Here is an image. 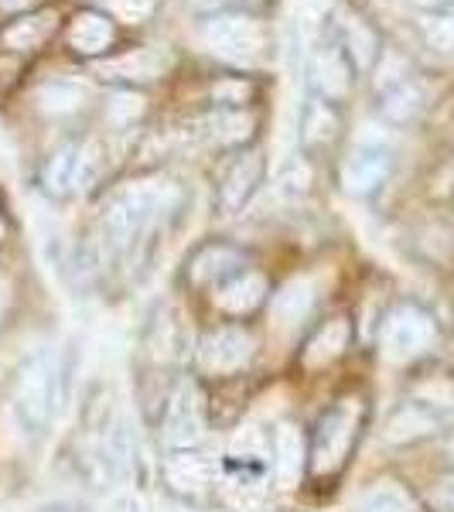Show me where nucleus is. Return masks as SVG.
<instances>
[{"label":"nucleus","mask_w":454,"mask_h":512,"mask_svg":"<svg viewBox=\"0 0 454 512\" xmlns=\"http://www.w3.org/2000/svg\"><path fill=\"white\" fill-rule=\"evenodd\" d=\"M14 414L31 434H45L62 403V369L48 352L24 359L14 376Z\"/></svg>","instance_id":"obj_3"},{"label":"nucleus","mask_w":454,"mask_h":512,"mask_svg":"<svg viewBox=\"0 0 454 512\" xmlns=\"http://www.w3.org/2000/svg\"><path fill=\"white\" fill-rule=\"evenodd\" d=\"M202 38L209 41L212 52L236 62L260 59L263 48H267V31L250 14H216V18L202 24Z\"/></svg>","instance_id":"obj_6"},{"label":"nucleus","mask_w":454,"mask_h":512,"mask_svg":"<svg viewBox=\"0 0 454 512\" xmlns=\"http://www.w3.org/2000/svg\"><path fill=\"white\" fill-rule=\"evenodd\" d=\"M76 158H79V147L76 144H62L59 151L52 154V158L45 161V168H41V188H45L48 195H65L72 192V175H76Z\"/></svg>","instance_id":"obj_23"},{"label":"nucleus","mask_w":454,"mask_h":512,"mask_svg":"<svg viewBox=\"0 0 454 512\" xmlns=\"http://www.w3.org/2000/svg\"><path fill=\"white\" fill-rule=\"evenodd\" d=\"M437 338V321L431 311L420 308V304L407 301L396 304L390 315L379 325V349L390 362H410L417 355H424Z\"/></svg>","instance_id":"obj_4"},{"label":"nucleus","mask_w":454,"mask_h":512,"mask_svg":"<svg viewBox=\"0 0 454 512\" xmlns=\"http://www.w3.org/2000/svg\"><path fill=\"white\" fill-rule=\"evenodd\" d=\"M308 468V448H304L301 427L294 424H277L270 434V475L280 489H294L297 478Z\"/></svg>","instance_id":"obj_13"},{"label":"nucleus","mask_w":454,"mask_h":512,"mask_svg":"<svg viewBox=\"0 0 454 512\" xmlns=\"http://www.w3.org/2000/svg\"><path fill=\"white\" fill-rule=\"evenodd\" d=\"M89 89L79 86V82H69V79H55V82H45L38 89V106L52 117H62V113H76L82 103H86Z\"/></svg>","instance_id":"obj_22"},{"label":"nucleus","mask_w":454,"mask_h":512,"mask_svg":"<svg viewBox=\"0 0 454 512\" xmlns=\"http://www.w3.org/2000/svg\"><path fill=\"white\" fill-rule=\"evenodd\" d=\"M55 28V14H35V18H21L18 24L4 31V41L18 52H28V48H38L41 41L52 35Z\"/></svg>","instance_id":"obj_26"},{"label":"nucleus","mask_w":454,"mask_h":512,"mask_svg":"<svg viewBox=\"0 0 454 512\" xmlns=\"http://www.w3.org/2000/svg\"><path fill=\"white\" fill-rule=\"evenodd\" d=\"M4 7H28V4H35V0H0Z\"/></svg>","instance_id":"obj_37"},{"label":"nucleus","mask_w":454,"mask_h":512,"mask_svg":"<svg viewBox=\"0 0 454 512\" xmlns=\"http://www.w3.org/2000/svg\"><path fill=\"white\" fill-rule=\"evenodd\" d=\"M342 52L349 55V62H356L359 69H369L379 55V38L359 14H345L342 18Z\"/></svg>","instance_id":"obj_20"},{"label":"nucleus","mask_w":454,"mask_h":512,"mask_svg":"<svg viewBox=\"0 0 454 512\" xmlns=\"http://www.w3.org/2000/svg\"><path fill=\"white\" fill-rule=\"evenodd\" d=\"M250 96H253L250 82H219V86H212V99L222 103L219 110H239Z\"/></svg>","instance_id":"obj_33"},{"label":"nucleus","mask_w":454,"mask_h":512,"mask_svg":"<svg viewBox=\"0 0 454 512\" xmlns=\"http://www.w3.org/2000/svg\"><path fill=\"white\" fill-rule=\"evenodd\" d=\"M359 512H410V509H407V499L396 489H376L362 499Z\"/></svg>","instance_id":"obj_32"},{"label":"nucleus","mask_w":454,"mask_h":512,"mask_svg":"<svg viewBox=\"0 0 454 512\" xmlns=\"http://www.w3.org/2000/svg\"><path fill=\"white\" fill-rule=\"evenodd\" d=\"M257 359V335L246 325H219L198 338V366L209 376H236Z\"/></svg>","instance_id":"obj_5"},{"label":"nucleus","mask_w":454,"mask_h":512,"mask_svg":"<svg viewBox=\"0 0 454 512\" xmlns=\"http://www.w3.org/2000/svg\"><path fill=\"white\" fill-rule=\"evenodd\" d=\"M205 434V417H202V400H198L195 386H178L164 410V441L171 451H188L198 448Z\"/></svg>","instance_id":"obj_8"},{"label":"nucleus","mask_w":454,"mask_h":512,"mask_svg":"<svg viewBox=\"0 0 454 512\" xmlns=\"http://www.w3.org/2000/svg\"><path fill=\"white\" fill-rule=\"evenodd\" d=\"M441 424H444V410H434L420 400H407L393 410L390 420H386L383 441L396 444V448H403V444H417V441H424V437L441 431Z\"/></svg>","instance_id":"obj_12"},{"label":"nucleus","mask_w":454,"mask_h":512,"mask_svg":"<svg viewBox=\"0 0 454 512\" xmlns=\"http://www.w3.org/2000/svg\"><path fill=\"white\" fill-rule=\"evenodd\" d=\"M164 478L168 485L181 495H198L209 485H216V465L195 448L188 451H171V458L164 461Z\"/></svg>","instance_id":"obj_16"},{"label":"nucleus","mask_w":454,"mask_h":512,"mask_svg":"<svg viewBox=\"0 0 454 512\" xmlns=\"http://www.w3.org/2000/svg\"><path fill=\"white\" fill-rule=\"evenodd\" d=\"M390 168H393L390 147H383L379 140H362V144L349 151V158L342 161V188L356 198H366L390 178Z\"/></svg>","instance_id":"obj_7"},{"label":"nucleus","mask_w":454,"mask_h":512,"mask_svg":"<svg viewBox=\"0 0 454 512\" xmlns=\"http://www.w3.org/2000/svg\"><path fill=\"white\" fill-rule=\"evenodd\" d=\"M441 458H444V465L454 468V427L441 437Z\"/></svg>","instance_id":"obj_35"},{"label":"nucleus","mask_w":454,"mask_h":512,"mask_svg":"<svg viewBox=\"0 0 454 512\" xmlns=\"http://www.w3.org/2000/svg\"><path fill=\"white\" fill-rule=\"evenodd\" d=\"M270 301V280L260 270H239L212 291V304L229 318H250Z\"/></svg>","instance_id":"obj_9"},{"label":"nucleus","mask_w":454,"mask_h":512,"mask_svg":"<svg viewBox=\"0 0 454 512\" xmlns=\"http://www.w3.org/2000/svg\"><path fill=\"white\" fill-rule=\"evenodd\" d=\"M178 188L171 181H130L103 205V236L113 250L137 243L154 219L178 205Z\"/></svg>","instance_id":"obj_1"},{"label":"nucleus","mask_w":454,"mask_h":512,"mask_svg":"<svg viewBox=\"0 0 454 512\" xmlns=\"http://www.w3.org/2000/svg\"><path fill=\"white\" fill-rule=\"evenodd\" d=\"M140 113H144V96L140 93H113L110 103H106V117H110V123H117V127L134 123Z\"/></svg>","instance_id":"obj_29"},{"label":"nucleus","mask_w":454,"mask_h":512,"mask_svg":"<svg viewBox=\"0 0 454 512\" xmlns=\"http://www.w3.org/2000/svg\"><path fill=\"white\" fill-rule=\"evenodd\" d=\"M311 308H315V284H311L308 277L291 280V284L274 297V315L284 321V325L304 321L311 315Z\"/></svg>","instance_id":"obj_21"},{"label":"nucleus","mask_w":454,"mask_h":512,"mask_svg":"<svg viewBox=\"0 0 454 512\" xmlns=\"http://www.w3.org/2000/svg\"><path fill=\"white\" fill-rule=\"evenodd\" d=\"M338 113L328 103H311L304 110V123H301V140L304 147H328L338 137Z\"/></svg>","instance_id":"obj_24"},{"label":"nucleus","mask_w":454,"mask_h":512,"mask_svg":"<svg viewBox=\"0 0 454 512\" xmlns=\"http://www.w3.org/2000/svg\"><path fill=\"white\" fill-rule=\"evenodd\" d=\"M4 304H7V294H4V287H0V315H4Z\"/></svg>","instance_id":"obj_38"},{"label":"nucleus","mask_w":454,"mask_h":512,"mask_svg":"<svg viewBox=\"0 0 454 512\" xmlns=\"http://www.w3.org/2000/svg\"><path fill=\"white\" fill-rule=\"evenodd\" d=\"M414 400L427 403L434 410H448L454 407V379L451 376H427L414 386Z\"/></svg>","instance_id":"obj_28"},{"label":"nucleus","mask_w":454,"mask_h":512,"mask_svg":"<svg viewBox=\"0 0 454 512\" xmlns=\"http://www.w3.org/2000/svg\"><path fill=\"white\" fill-rule=\"evenodd\" d=\"M110 11L117 14V18L123 21H144V18H151V11H154V0H110Z\"/></svg>","instance_id":"obj_34"},{"label":"nucleus","mask_w":454,"mask_h":512,"mask_svg":"<svg viewBox=\"0 0 454 512\" xmlns=\"http://www.w3.org/2000/svg\"><path fill=\"white\" fill-rule=\"evenodd\" d=\"M246 263V256L236 246L226 243H205L202 250H195L185 263V277L192 287H205V291H216L219 284H226L229 277L239 274Z\"/></svg>","instance_id":"obj_11"},{"label":"nucleus","mask_w":454,"mask_h":512,"mask_svg":"<svg viewBox=\"0 0 454 512\" xmlns=\"http://www.w3.org/2000/svg\"><path fill=\"white\" fill-rule=\"evenodd\" d=\"M420 110H424V93H420L417 82L403 79L400 86H393V89H386V93H383V113H386V120L410 123Z\"/></svg>","instance_id":"obj_25"},{"label":"nucleus","mask_w":454,"mask_h":512,"mask_svg":"<svg viewBox=\"0 0 454 512\" xmlns=\"http://www.w3.org/2000/svg\"><path fill=\"white\" fill-rule=\"evenodd\" d=\"M311 86L325 99H342L352 86V65L349 55L335 45H325L311 55Z\"/></svg>","instance_id":"obj_17"},{"label":"nucleus","mask_w":454,"mask_h":512,"mask_svg":"<svg viewBox=\"0 0 454 512\" xmlns=\"http://www.w3.org/2000/svg\"><path fill=\"white\" fill-rule=\"evenodd\" d=\"M362 424H366V403L362 396H342L318 417L308 441V475L328 482L349 465L359 444Z\"/></svg>","instance_id":"obj_2"},{"label":"nucleus","mask_w":454,"mask_h":512,"mask_svg":"<svg viewBox=\"0 0 454 512\" xmlns=\"http://www.w3.org/2000/svg\"><path fill=\"white\" fill-rule=\"evenodd\" d=\"M410 4L427 7V11H451V7H454V0H410Z\"/></svg>","instance_id":"obj_36"},{"label":"nucleus","mask_w":454,"mask_h":512,"mask_svg":"<svg viewBox=\"0 0 454 512\" xmlns=\"http://www.w3.org/2000/svg\"><path fill=\"white\" fill-rule=\"evenodd\" d=\"M41 512H69V509H41Z\"/></svg>","instance_id":"obj_39"},{"label":"nucleus","mask_w":454,"mask_h":512,"mask_svg":"<svg viewBox=\"0 0 454 512\" xmlns=\"http://www.w3.org/2000/svg\"><path fill=\"white\" fill-rule=\"evenodd\" d=\"M424 35L437 52H454V11H437L431 21H424Z\"/></svg>","instance_id":"obj_30"},{"label":"nucleus","mask_w":454,"mask_h":512,"mask_svg":"<svg viewBox=\"0 0 454 512\" xmlns=\"http://www.w3.org/2000/svg\"><path fill=\"white\" fill-rule=\"evenodd\" d=\"M168 52L161 48H134L127 55H117V59L99 65V76L106 79H123V82H151L168 72Z\"/></svg>","instance_id":"obj_18"},{"label":"nucleus","mask_w":454,"mask_h":512,"mask_svg":"<svg viewBox=\"0 0 454 512\" xmlns=\"http://www.w3.org/2000/svg\"><path fill=\"white\" fill-rule=\"evenodd\" d=\"M99 168H103V147H99V140H86V144H79L76 175H72V192H86V188L96 181Z\"/></svg>","instance_id":"obj_27"},{"label":"nucleus","mask_w":454,"mask_h":512,"mask_svg":"<svg viewBox=\"0 0 454 512\" xmlns=\"http://www.w3.org/2000/svg\"><path fill=\"white\" fill-rule=\"evenodd\" d=\"M311 188V164L308 161H291L277 178V192L287 198H297Z\"/></svg>","instance_id":"obj_31"},{"label":"nucleus","mask_w":454,"mask_h":512,"mask_svg":"<svg viewBox=\"0 0 454 512\" xmlns=\"http://www.w3.org/2000/svg\"><path fill=\"white\" fill-rule=\"evenodd\" d=\"M263 181V154H243V158H236L233 164L226 168V175L219 181V205L222 212H239L246 202L253 198V192L260 188Z\"/></svg>","instance_id":"obj_15"},{"label":"nucleus","mask_w":454,"mask_h":512,"mask_svg":"<svg viewBox=\"0 0 454 512\" xmlns=\"http://www.w3.org/2000/svg\"><path fill=\"white\" fill-rule=\"evenodd\" d=\"M113 41V24L106 14H96V11H86L72 21L69 28V45L76 48L79 55H99L106 52Z\"/></svg>","instance_id":"obj_19"},{"label":"nucleus","mask_w":454,"mask_h":512,"mask_svg":"<svg viewBox=\"0 0 454 512\" xmlns=\"http://www.w3.org/2000/svg\"><path fill=\"white\" fill-rule=\"evenodd\" d=\"M0 239H4V222H0Z\"/></svg>","instance_id":"obj_40"},{"label":"nucleus","mask_w":454,"mask_h":512,"mask_svg":"<svg viewBox=\"0 0 454 512\" xmlns=\"http://www.w3.org/2000/svg\"><path fill=\"white\" fill-rule=\"evenodd\" d=\"M250 134H253V117L243 110H216L209 117H198L178 130L181 144H216V147L243 144Z\"/></svg>","instance_id":"obj_10"},{"label":"nucleus","mask_w":454,"mask_h":512,"mask_svg":"<svg viewBox=\"0 0 454 512\" xmlns=\"http://www.w3.org/2000/svg\"><path fill=\"white\" fill-rule=\"evenodd\" d=\"M352 345V321L345 315H335L311 332V338L301 349V366L304 369H325L332 366L335 359H342Z\"/></svg>","instance_id":"obj_14"}]
</instances>
